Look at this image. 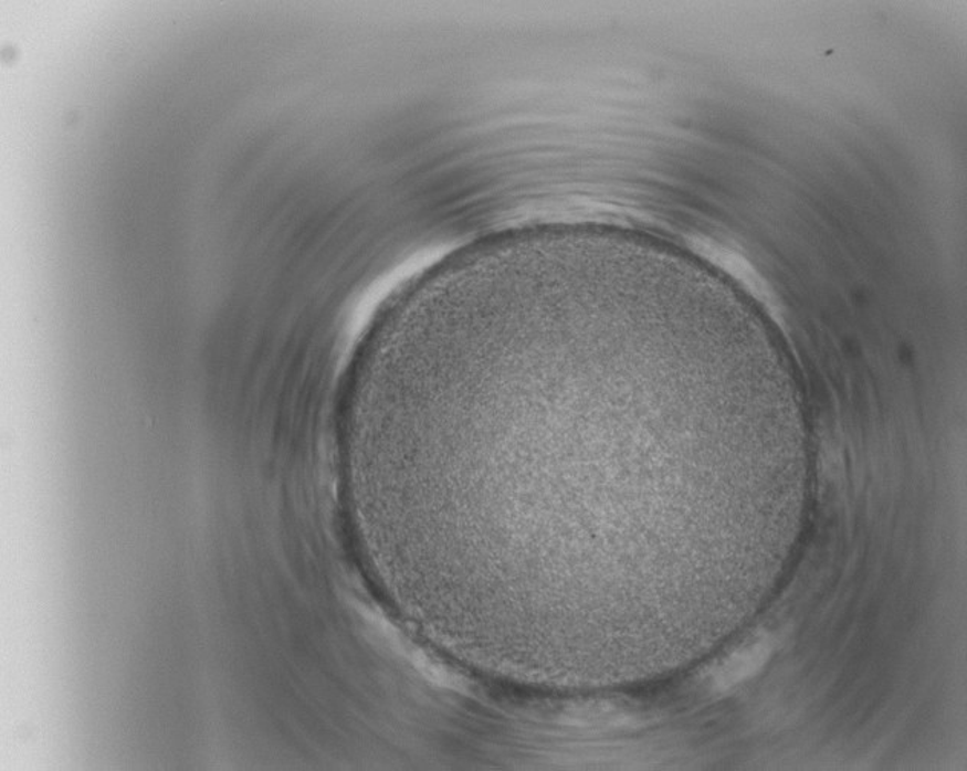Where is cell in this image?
Here are the masks:
<instances>
[{
    "label": "cell",
    "mask_w": 967,
    "mask_h": 771,
    "mask_svg": "<svg viewBox=\"0 0 967 771\" xmlns=\"http://www.w3.org/2000/svg\"><path fill=\"white\" fill-rule=\"evenodd\" d=\"M770 654V645L767 642H759L754 646L736 652L715 672L714 679H712L715 689H730V687L738 685L744 679L750 678L751 675H755L756 672L766 665Z\"/></svg>",
    "instance_id": "1"
}]
</instances>
